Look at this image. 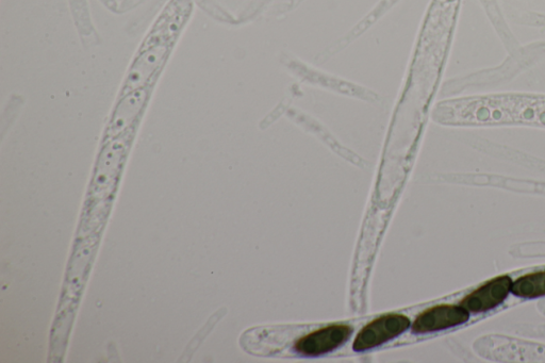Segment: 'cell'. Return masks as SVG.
<instances>
[{"mask_svg":"<svg viewBox=\"0 0 545 363\" xmlns=\"http://www.w3.org/2000/svg\"><path fill=\"white\" fill-rule=\"evenodd\" d=\"M190 12V0H172L165 8L130 69L124 93L143 89L147 82L152 80L165 57L169 55L172 44L189 18Z\"/></svg>","mask_w":545,"mask_h":363,"instance_id":"cell-1","label":"cell"},{"mask_svg":"<svg viewBox=\"0 0 545 363\" xmlns=\"http://www.w3.org/2000/svg\"><path fill=\"white\" fill-rule=\"evenodd\" d=\"M485 358L504 362H545V346L501 336H489L475 343Z\"/></svg>","mask_w":545,"mask_h":363,"instance_id":"cell-2","label":"cell"},{"mask_svg":"<svg viewBox=\"0 0 545 363\" xmlns=\"http://www.w3.org/2000/svg\"><path fill=\"white\" fill-rule=\"evenodd\" d=\"M410 324V320L403 315L379 317L360 330L354 341L353 349L356 352L376 349L404 334Z\"/></svg>","mask_w":545,"mask_h":363,"instance_id":"cell-3","label":"cell"},{"mask_svg":"<svg viewBox=\"0 0 545 363\" xmlns=\"http://www.w3.org/2000/svg\"><path fill=\"white\" fill-rule=\"evenodd\" d=\"M353 333L349 325H329L301 338L295 351L305 357H319L340 348Z\"/></svg>","mask_w":545,"mask_h":363,"instance_id":"cell-4","label":"cell"},{"mask_svg":"<svg viewBox=\"0 0 545 363\" xmlns=\"http://www.w3.org/2000/svg\"><path fill=\"white\" fill-rule=\"evenodd\" d=\"M470 320V312L461 305H440L421 313L412 325V332L425 335L441 332Z\"/></svg>","mask_w":545,"mask_h":363,"instance_id":"cell-5","label":"cell"},{"mask_svg":"<svg viewBox=\"0 0 545 363\" xmlns=\"http://www.w3.org/2000/svg\"><path fill=\"white\" fill-rule=\"evenodd\" d=\"M514 280L508 275L495 277L471 292L461 301L470 313H484L502 305L513 289Z\"/></svg>","mask_w":545,"mask_h":363,"instance_id":"cell-6","label":"cell"},{"mask_svg":"<svg viewBox=\"0 0 545 363\" xmlns=\"http://www.w3.org/2000/svg\"><path fill=\"white\" fill-rule=\"evenodd\" d=\"M146 96L147 92L143 88L129 92L123 97L121 103L115 109L111 120L109 132L112 135L117 134V132L134 123L137 115L144 107Z\"/></svg>","mask_w":545,"mask_h":363,"instance_id":"cell-7","label":"cell"},{"mask_svg":"<svg viewBox=\"0 0 545 363\" xmlns=\"http://www.w3.org/2000/svg\"><path fill=\"white\" fill-rule=\"evenodd\" d=\"M511 293L520 299H539L545 296V271L525 274L513 284Z\"/></svg>","mask_w":545,"mask_h":363,"instance_id":"cell-8","label":"cell"}]
</instances>
